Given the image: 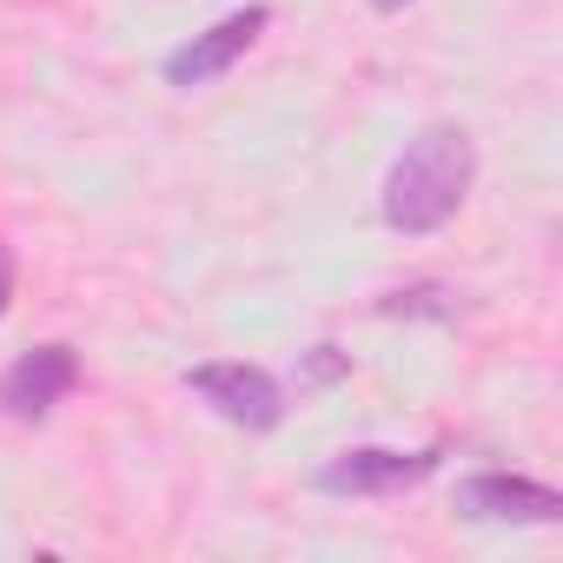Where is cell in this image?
I'll return each instance as SVG.
<instances>
[{
  "label": "cell",
  "mask_w": 563,
  "mask_h": 563,
  "mask_svg": "<svg viewBox=\"0 0 563 563\" xmlns=\"http://www.w3.org/2000/svg\"><path fill=\"white\" fill-rule=\"evenodd\" d=\"M186 385L225 418V424H245V431H272L278 418H286V391H278L272 372L258 365H239V358H219V365H192Z\"/></svg>",
  "instance_id": "2"
},
{
  "label": "cell",
  "mask_w": 563,
  "mask_h": 563,
  "mask_svg": "<svg viewBox=\"0 0 563 563\" xmlns=\"http://www.w3.org/2000/svg\"><path fill=\"white\" fill-rule=\"evenodd\" d=\"M265 27H272V8H239V14H225L219 27H206V34H192L179 54H166V80H173V87H206V80H219Z\"/></svg>",
  "instance_id": "6"
},
{
  "label": "cell",
  "mask_w": 563,
  "mask_h": 563,
  "mask_svg": "<svg viewBox=\"0 0 563 563\" xmlns=\"http://www.w3.org/2000/svg\"><path fill=\"white\" fill-rule=\"evenodd\" d=\"M372 8H385V14H391V8H405V0H372Z\"/></svg>",
  "instance_id": "8"
},
{
  "label": "cell",
  "mask_w": 563,
  "mask_h": 563,
  "mask_svg": "<svg viewBox=\"0 0 563 563\" xmlns=\"http://www.w3.org/2000/svg\"><path fill=\"white\" fill-rule=\"evenodd\" d=\"M477 179V146L464 126H424L385 173V225L391 232H438L444 219H457V206L471 199Z\"/></svg>",
  "instance_id": "1"
},
{
  "label": "cell",
  "mask_w": 563,
  "mask_h": 563,
  "mask_svg": "<svg viewBox=\"0 0 563 563\" xmlns=\"http://www.w3.org/2000/svg\"><path fill=\"white\" fill-rule=\"evenodd\" d=\"M74 385H80L74 345H34V352H21L8 372H0V418L41 424V418H54V405H60Z\"/></svg>",
  "instance_id": "3"
},
{
  "label": "cell",
  "mask_w": 563,
  "mask_h": 563,
  "mask_svg": "<svg viewBox=\"0 0 563 563\" xmlns=\"http://www.w3.org/2000/svg\"><path fill=\"white\" fill-rule=\"evenodd\" d=\"M438 471V451H345L319 471V490L325 497H391V490H411Z\"/></svg>",
  "instance_id": "4"
},
{
  "label": "cell",
  "mask_w": 563,
  "mask_h": 563,
  "mask_svg": "<svg viewBox=\"0 0 563 563\" xmlns=\"http://www.w3.org/2000/svg\"><path fill=\"white\" fill-rule=\"evenodd\" d=\"M457 510L477 523H556L563 497L537 477H510V471H477L457 484Z\"/></svg>",
  "instance_id": "5"
},
{
  "label": "cell",
  "mask_w": 563,
  "mask_h": 563,
  "mask_svg": "<svg viewBox=\"0 0 563 563\" xmlns=\"http://www.w3.org/2000/svg\"><path fill=\"white\" fill-rule=\"evenodd\" d=\"M8 299H14V252L0 245V312H8Z\"/></svg>",
  "instance_id": "7"
}]
</instances>
